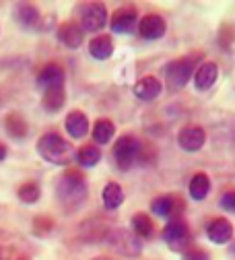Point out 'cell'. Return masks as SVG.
I'll return each mask as SVG.
<instances>
[{
	"mask_svg": "<svg viewBox=\"0 0 235 260\" xmlns=\"http://www.w3.org/2000/svg\"><path fill=\"white\" fill-rule=\"evenodd\" d=\"M58 201L66 211L79 209L87 199V180L79 170H66L56 186Z\"/></svg>",
	"mask_w": 235,
	"mask_h": 260,
	"instance_id": "1",
	"label": "cell"
},
{
	"mask_svg": "<svg viewBox=\"0 0 235 260\" xmlns=\"http://www.w3.org/2000/svg\"><path fill=\"white\" fill-rule=\"evenodd\" d=\"M200 64H203V52H190V54L167 64L165 81L170 85V89H174V91L184 89L188 85V81L194 77V73Z\"/></svg>",
	"mask_w": 235,
	"mask_h": 260,
	"instance_id": "2",
	"label": "cell"
},
{
	"mask_svg": "<svg viewBox=\"0 0 235 260\" xmlns=\"http://www.w3.org/2000/svg\"><path fill=\"white\" fill-rule=\"evenodd\" d=\"M38 153L56 166H69L73 157H75V149L69 141H64L60 135L56 133H48L38 141Z\"/></svg>",
	"mask_w": 235,
	"mask_h": 260,
	"instance_id": "3",
	"label": "cell"
},
{
	"mask_svg": "<svg viewBox=\"0 0 235 260\" xmlns=\"http://www.w3.org/2000/svg\"><path fill=\"white\" fill-rule=\"evenodd\" d=\"M141 151H143V145H141V141L137 137L126 135V137L118 139L116 145H114V159H116L118 168L124 170V172L130 170L139 161Z\"/></svg>",
	"mask_w": 235,
	"mask_h": 260,
	"instance_id": "4",
	"label": "cell"
},
{
	"mask_svg": "<svg viewBox=\"0 0 235 260\" xmlns=\"http://www.w3.org/2000/svg\"><path fill=\"white\" fill-rule=\"evenodd\" d=\"M108 244L116 252H120L124 256H130V258L141 256V252H143V244H141L139 236L134 232L124 230V227H122V230H112L108 234Z\"/></svg>",
	"mask_w": 235,
	"mask_h": 260,
	"instance_id": "5",
	"label": "cell"
},
{
	"mask_svg": "<svg viewBox=\"0 0 235 260\" xmlns=\"http://www.w3.org/2000/svg\"><path fill=\"white\" fill-rule=\"evenodd\" d=\"M163 240L170 244L174 250L184 252L186 246H188L190 240H192V236H190V225L186 223V219H182V217H174L170 223L165 225V230H163Z\"/></svg>",
	"mask_w": 235,
	"mask_h": 260,
	"instance_id": "6",
	"label": "cell"
},
{
	"mask_svg": "<svg viewBox=\"0 0 235 260\" xmlns=\"http://www.w3.org/2000/svg\"><path fill=\"white\" fill-rule=\"evenodd\" d=\"M108 23V9L102 3H87L81 9V29L95 34Z\"/></svg>",
	"mask_w": 235,
	"mask_h": 260,
	"instance_id": "7",
	"label": "cell"
},
{
	"mask_svg": "<svg viewBox=\"0 0 235 260\" xmlns=\"http://www.w3.org/2000/svg\"><path fill=\"white\" fill-rule=\"evenodd\" d=\"M184 209V203L180 197H174V194H161V197L153 199L151 203V211L157 217H180Z\"/></svg>",
	"mask_w": 235,
	"mask_h": 260,
	"instance_id": "8",
	"label": "cell"
},
{
	"mask_svg": "<svg viewBox=\"0 0 235 260\" xmlns=\"http://www.w3.org/2000/svg\"><path fill=\"white\" fill-rule=\"evenodd\" d=\"M178 143L184 151H200L205 147L207 143V133H205V128H200V126H186L180 130V135H178Z\"/></svg>",
	"mask_w": 235,
	"mask_h": 260,
	"instance_id": "9",
	"label": "cell"
},
{
	"mask_svg": "<svg viewBox=\"0 0 235 260\" xmlns=\"http://www.w3.org/2000/svg\"><path fill=\"white\" fill-rule=\"evenodd\" d=\"M165 29H167V25H165L163 17L161 15H153V13L145 15L141 19V23H139V31H141V36L145 40H159V38H163Z\"/></svg>",
	"mask_w": 235,
	"mask_h": 260,
	"instance_id": "10",
	"label": "cell"
},
{
	"mask_svg": "<svg viewBox=\"0 0 235 260\" xmlns=\"http://www.w3.org/2000/svg\"><path fill=\"white\" fill-rule=\"evenodd\" d=\"M137 9L134 7H122L114 13L112 17V29L116 31V34H128V31H132V27L137 25Z\"/></svg>",
	"mask_w": 235,
	"mask_h": 260,
	"instance_id": "11",
	"label": "cell"
},
{
	"mask_svg": "<svg viewBox=\"0 0 235 260\" xmlns=\"http://www.w3.org/2000/svg\"><path fill=\"white\" fill-rule=\"evenodd\" d=\"M219 77V67L215 62H203L194 73V83L198 91H207L217 83Z\"/></svg>",
	"mask_w": 235,
	"mask_h": 260,
	"instance_id": "12",
	"label": "cell"
},
{
	"mask_svg": "<svg viewBox=\"0 0 235 260\" xmlns=\"http://www.w3.org/2000/svg\"><path fill=\"white\" fill-rule=\"evenodd\" d=\"M207 236L213 244H227L231 238H233V225L229 219L225 217H219L215 219L211 225H209V230H207Z\"/></svg>",
	"mask_w": 235,
	"mask_h": 260,
	"instance_id": "13",
	"label": "cell"
},
{
	"mask_svg": "<svg viewBox=\"0 0 235 260\" xmlns=\"http://www.w3.org/2000/svg\"><path fill=\"white\" fill-rule=\"evenodd\" d=\"M38 85L42 89H52V87H62L64 85V69L60 64H46L42 73L38 75Z\"/></svg>",
	"mask_w": 235,
	"mask_h": 260,
	"instance_id": "14",
	"label": "cell"
},
{
	"mask_svg": "<svg viewBox=\"0 0 235 260\" xmlns=\"http://www.w3.org/2000/svg\"><path fill=\"white\" fill-rule=\"evenodd\" d=\"M159 93H161V83L153 75H147V77L139 79V83L134 85V95L143 102H153L155 97H159Z\"/></svg>",
	"mask_w": 235,
	"mask_h": 260,
	"instance_id": "15",
	"label": "cell"
},
{
	"mask_svg": "<svg viewBox=\"0 0 235 260\" xmlns=\"http://www.w3.org/2000/svg\"><path fill=\"white\" fill-rule=\"evenodd\" d=\"M83 34H85V31L81 29V25L73 23V21H69V23H64V25L58 27V40L64 46H69V48H79L83 44V38H85Z\"/></svg>",
	"mask_w": 235,
	"mask_h": 260,
	"instance_id": "16",
	"label": "cell"
},
{
	"mask_svg": "<svg viewBox=\"0 0 235 260\" xmlns=\"http://www.w3.org/2000/svg\"><path fill=\"white\" fill-rule=\"evenodd\" d=\"M66 130L73 139H83L89 133V118L81 110H73L66 116Z\"/></svg>",
	"mask_w": 235,
	"mask_h": 260,
	"instance_id": "17",
	"label": "cell"
},
{
	"mask_svg": "<svg viewBox=\"0 0 235 260\" xmlns=\"http://www.w3.org/2000/svg\"><path fill=\"white\" fill-rule=\"evenodd\" d=\"M89 52L97 60H108L114 54V42L110 36H95L89 42Z\"/></svg>",
	"mask_w": 235,
	"mask_h": 260,
	"instance_id": "18",
	"label": "cell"
},
{
	"mask_svg": "<svg viewBox=\"0 0 235 260\" xmlns=\"http://www.w3.org/2000/svg\"><path fill=\"white\" fill-rule=\"evenodd\" d=\"M211 192V178L205 172L194 174V178L190 180V197L194 201H205Z\"/></svg>",
	"mask_w": 235,
	"mask_h": 260,
	"instance_id": "19",
	"label": "cell"
},
{
	"mask_svg": "<svg viewBox=\"0 0 235 260\" xmlns=\"http://www.w3.org/2000/svg\"><path fill=\"white\" fill-rule=\"evenodd\" d=\"M102 199H104V207H106L108 211H116V209L124 203V190H122L120 184L110 182V184L104 188Z\"/></svg>",
	"mask_w": 235,
	"mask_h": 260,
	"instance_id": "20",
	"label": "cell"
},
{
	"mask_svg": "<svg viewBox=\"0 0 235 260\" xmlns=\"http://www.w3.org/2000/svg\"><path fill=\"white\" fill-rule=\"evenodd\" d=\"M116 135V126L112 120L108 118H102V120H97L95 126H93V141L97 145H106L112 141V137Z\"/></svg>",
	"mask_w": 235,
	"mask_h": 260,
	"instance_id": "21",
	"label": "cell"
},
{
	"mask_svg": "<svg viewBox=\"0 0 235 260\" xmlns=\"http://www.w3.org/2000/svg\"><path fill=\"white\" fill-rule=\"evenodd\" d=\"M66 102V91H64V85L62 87H52V89H46L44 93V108L48 112H58Z\"/></svg>",
	"mask_w": 235,
	"mask_h": 260,
	"instance_id": "22",
	"label": "cell"
},
{
	"mask_svg": "<svg viewBox=\"0 0 235 260\" xmlns=\"http://www.w3.org/2000/svg\"><path fill=\"white\" fill-rule=\"evenodd\" d=\"M99 159H102V151H99L95 145H85L77 151V161L83 166V168H93L99 164Z\"/></svg>",
	"mask_w": 235,
	"mask_h": 260,
	"instance_id": "23",
	"label": "cell"
},
{
	"mask_svg": "<svg viewBox=\"0 0 235 260\" xmlns=\"http://www.w3.org/2000/svg\"><path fill=\"white\" fill-rule=\"evenodd\" d=\"M153 227L155 225H153V221L147 213H137L132 217V230L139 238H149L153 234Z\"/></svg>",
	"mask_w": 235,
	"mask_h": 260,
	"instance_id": "24",
	"label": "cell"
},
{
	"mask_svg": "<svg viewBox=\"0 0 235 260\" xmlns=\"http://www.w3.org/2000/svg\"><path fill=\"white\" fill-rule=\"evenodd\" d=\"M17 17H19V21H21L25 27H33V25H38V21H40V11L33 7V5L21 3V5L17 7Z\"/></svg>",
	"mask_w": 235,
	"mask_h": 260,
	"instance_id": "25",
	"label": "cell"
},
{
	"mask_svg": "<svg viewBox=\"0 0 235 260\" xmlns=\"http://www.w3.org/2000/svg\"><path fill=\"white\" fill-rule=\"evenodd\" d=\"M5 126H7V133H9L11 137H15V139H23V137L27 135V122H25L19 114L7 116Z\"/></svg>",
	"mask_w": 235,
	"mask_h": 260,
	"instance_id": "26",
	"label": "cell"
},
{
	"mask_svg": "<svg viewBox=\"0 0 235 260\" xmlns=\"http://www.w3.org/2000/svg\"><path fill=\"white\" fill-rule=\"evenodd\" d=\"M42 197V190L36 182H25L21 188H19V199L27 205H33V203H38Z\"/></svg>",
	"mask_w": 235,
	"mask_h": 260,
	"instance_id": "27",
	"label": "cell"
},
{
	"mask_svg": "<svg viewBox=\"0 0 235 260\" xmlns=\"http://www.w3.org/2000/svg\"><path fill=\"white\" fill-rule=\"evenodd\" d=\"M221 207L225 211H235V190H227L221 197Z\"/></svg>",
	"mask_w": 235,
	"mask_h": 260,
	"instance_id": "28",
	"label": "cell"
},
{
	"mask_svg": "<svg viewBox=\"0 0 235 260\" xmlns=\"http://www.w3.org/2000/svg\"><path fill=\"white\" fill-rule=\"evenodd\" d=\"M184 260H209V252H205V250H188L184 254Z\"/></svg>",
	"mask_w": 235,
	"mask_h": 260,
	"instance_id": "29",
	"label": "cell"
},
{
	"mask_svg": "<svg viewBox=\"0 0 235 260\" xmlns=\"http://www.w3.org/2000/svg\"><path fill=\"white\" fill-rule=\"evenodd\" d=\"M17 258V254L13 252V250H9V248H0V260H15Z\"/></svg>",
	"mask_w": 235,
	"mask_h": 260,
	"instance_id": "30",
	"label": "cell"
},
{
	"mask_svg": "<svg viewBox=\"0 0 235 260\" xmlns=\"http://www.w3.org/2000/svg\"><path fill=\"white\" fill-rule=\"evenodd\" d=\"M5 157H7V147H5L3 143H0V161H3Z\"/></svg>",
	"mask_w": 235,
	"mask_h": 260,
	"instance_id": "31",
	"label": "cell"
},
{
	"mask_svg": "<svg viewBox=\"0 0 235 260\" xmlns=\"http://www.w3.org/2000/svg\"><path fill=\"white\" fill-rule=\"evenodd\" d=\"M93 260H114V258H110V256H97V258H93Z\"/></svg>",
	"mask_w": 235,
	"mask_h": 260,
	"instance_id": "32",
	"label": "cell"
},
{
	"mask_svg": "<svg viewBox=\"0 0 235 260\" xmlns=\"http://www.w3.org/2000/svg\"><path fill=\"white\" fill-rule=\"evenodd\" d=\"M15 260H31V258H27V256H17Z\"/></svg>",
	"mask_w": 235,
	"mask_h": 260,
	"instance_id": "33",
	"label": "cell"
}]
</instances>
